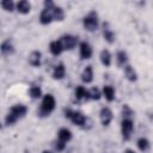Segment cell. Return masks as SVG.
<instances>
[{
  "label": "cell",
  "mask_w": 153,
  "mask_h": 153,
  "mask_svg": "<svg viewBox=\"0 0 153 153\" xmlns=\"http://www.w3.org/2000/svg\"><path fill=\"white\" fill-rule=\"evenodd\" d=\"M26 111H27V109H26V106L23 105V104L13 105V106L10 109V111H8V114H7L6 118H5V123H6L7 126H11V124L16 123L19 118H22V117L26 114Z\"/></svg>",
  "instance_id": "obj_1"
},
{
  "label": "cell",
  "mask_w": 153,
  "mask_h": 153,
  "mask_svg": "<svg viewBox=\"0 0 153 153\" xmlns=\"http://www.w3.org/2000/svg\"><path fill=\"white\" fill-rule=\"evenodd\" d=\"M55 105H56V102H55L54 96L53 94H45L43 97V100H42V104L39 108V115L42 117L49 116L54 111Z\"/></svg>",
  "instance_id": "obj_2"
},
{
  "label": "cell",
  "mask_w": 153,
  "mask_h": 153,
  "mask_svg": "<svg viewBox=\"0 0 153 153\" xmlns=\"http://www.w3.org/2000/svg\"><path fill=\"white\" fill-rule=\"evenodd\" d=\"M54 6H55V4L53 1H50V0L44 1V8H43V11L41 12V16H39L41 24L47 25V24H50L54 20V17H53V8H54Z\"/></svg>",
  "instance_id": "obj_3"
},
{
  "label": "cell",
  "mask_w": 153,
  "mask_h": 153,
  "mask_svg": "<svg viewBox=\"0 0 153 153\" xmlns=\"http://www.w3.org/2000/svg\"><path fill=\"white\" fill-rule=\"evenodd\" d=\"M82 24H84V27L87 31L97 30V27H98V14H97V12L91 11L87 16H85L84 20H82Z\"/></svg>",
  "instance_id": "obj_4"
},
{
  "label": "cell",
  "mask_w": 153,
  "mask_h": 153,
  "mask_svg": "<svg viewBox=\"0 0 153 153\" xmlns=\"http://www.w3.org/2000/svg\"><path fill=\"white\" fill-rule=\"evenodd\" d=\"M65 116L68 117L75 126L82 127L86 123V117L82 112L80 111H73L71 109H65Z\"/></svg>",
  "instance_id": "obj_5"
},
{
  "label": "cell",
  "mask_w": 153,
  "mask_h": 153,
  "mask_svg": "<svg viewBox=\"0 0 153 153\" xmlns=\"http://www.w3.org/2000/svg\"><path fill=\"white\" fill-rule=\"evenodd\" d=\"M134 129V123L130 118H123L121 122V133L124 140H129Z\"/></svg>",
  "instance_id": "obj_6"
},
{
  "label": "cell",
  "mask_w": 153,
  "mask_h": 153,
  "mask_svg": "<svg viewBox=\"0 0 153 153\" xmlns=\"http://www.w3.org/2000/svg\"><path fill=\"white\" fill-rule=\"evenodd\" d=\"M60 42L63 47V50L65 49H68V50H72L76 43H78V38L75 36H72V35H65L60 38Z\"/></svg>",
  "instance_id": "obj_7"
},
{
  "label": "cell",
  "mask_w": 153,
  "mask_h": 153,
  "mask_svg": "<svg viewBox=\"0 0 153 153\" xmlns=\"http://www.w3.org/2000/svg\"><path fill=\"white\" fill-rule=\"evenodd\" d=\"M99 116H100V121L103 126H109L110 122L112 121V111L108 106H104L100 109Z\"/></svg>",
  "instance_id": "obj_8"
},
{
  "label": "cell",
  "mask_w": 153,
  "mask_h": 153,
  "mask_svg": "<svg viewBox=\"0 0 153 153\" xmlns=\"http://www.w3.org/2000/svg\"><path fill=\"white\" fill-rule=\"evenodd\" d=\"M74 96H75L76 102H85V100L90 99V93H88V91L84 86H78L75 88Z\"/></svg>",
  "instance_id": "obj_9"
},
{
  "label": "cell",
  "mask_w": 153,
  "mask_h": 153,
  "mask_svg": "<svg viewBox=\"0 0 153 153\" xmlns=\"http://www.w3.org/2000/svg\"><path fill=\"white\" fill-rule=\"evenodd\" d=\"M92 56V47L87 42H81L80 43V57L82 60L90 59Z\"/></svg>",
  "instance_id": "obj_10"
},
{
  "label": "cell",
  "mask_w": 153,
  "mask_h": 153,
  "mask_svg": "<svg viewBox=\"0 0 153 153\" xmlns=\"http://www.w3.org/2000/svg\"><path fill=\"white\" fill-rule=\"evenodd\" d=\"M103 36H104V38H105L106 42H109V43H114L115 42V33L110 29V26H109L108 23H104L103 24Z\"/></svg>",
  "instance_id": "obj_11"
},
{
  "label": "cell",
  "mask_w": 153,
  "mask_h": 153,
  "mask_svg": "<svg viewBox=\"0 0 153 153\" xmlns=\"http://www.w3.org/2000/svg\"><path fill=\"white\" fill-rule=\"evenodd\" d=\"M49 50H50V53H51L54 56L60 55V54L63 51V47H62L60 39H59V41H53V42H50V44H49Z\"/></svg>",
  "instance_id": "obj_12"
},
{
  "label": "cell",
  "mask_w": 153,
  "mask_h": 153,
  "mask_svg": "<svg viewBox=\"0 0 153 153\" xmlns=\"http://www.w3.org/2000/svg\"><path fill=\"white\" fill-rule=\"evenodd\" d=\"M41 57H42V54L39 51L35 50L29 55V63L33 67H38L41 65Z\"/></svg>",
  "instance_id": "obj_13"
},
{
  "label": "cell",
  "mask_w": 153,
  "mask_h": 153,
  "mask_svg": "<svg viewBox=\"0 0 153 153\" xmlns=\"http://www.w3.org/2000/svg\"><path fill=\"white\" fill-rule=\"evenodd\" d=\"M66 74V68H65V65L63 63H59L55 66L54 68V72H53V78L56 79V80H60L65 76Z\"/></svg>",
  "instance_id": "obj_14"
},
{
  "label": "cell",
  "mask_w": 153,
  "mask_h": 153,
  "mask_svg": "<svg viewBox=\"0 0 153 153\" xmlns=\"http://www.w3.org/2000/svg\"><path fill=\"white\" fill-rule=\"evenodd\" d=\"M57 136H59V141L67 143V142L72 139V133H71V130L67 129V128H61V129L59 130V133H57Z\"/></svg>",
  "instance_id": "obj_15"
},
{
  "label": "cell",
  "mask_w": 153,
  "mask_h": 153,
  "mask_svg": "<svg viewBox=\"0 0 153 153\" xmlns=\"http://www.w3.org/2000/svg\"><path fill=\"white\" fill-rule=\"evenodd\" d=\"M81 80L85 84H90L93 80V69H92V66H87L84 69V72L81 74Z\"/></svg>",
  "instance_id": "obj_16"
},
{
  "label": "cell",
  "mask_w": 153,
  "mask_h": 153,
  "mask_svg": "<svg viewBox=\"0 0 153 153\" xmlns=\"http://www.w3.org/2000/svg\"><path fill=\"white\" fill-rule=\"evenodd\" d=\"M31 10V5L29 1L26 0H20L19 2H17V11L19 13H23V14H26L29 13Z\"/></svg>",
  "instance_id": "obj_17"
},
{
  "label": "cell",
  "mask_w": 153,
  "mask_h": 153,
  "mask_svg": "<svg viewBox=\"0 0 153 153\" xmlns=\"http://www.w3.org/2000/svg\"><path fill=\"white\" fill-rule=\"evenodd\" d=\"M124 75L129 81H136V79H137V74L130 65L124 66Z\"/></svg>",
  "instance_id": "obj_18"
},
{
  "label": "cell",
  "mask_w": 153,
  "mask_h": 153,
  "mask_svg": "<svg viewBox=\"0 0 153 153\" xmlns=\"http://www.w3.org/2000/svg\"><path fill=\"white\" fill-rule=\"evenodd\" d=\"M103 96L105 97V99L108 102H112L115 99V90L112 86L110 85H105L103 87Z\"/></svg>",
  "instance_id": "obj_19"
},
{
  "label": "cell",
  "mask_w": 153,
  "mask_h": 153,
  "mask_svg": "<svg viewBox=\"0 0 153 153\" xmlns=\"http://www.w3.org/2000/svg\"><path fill=\"white\" fill-rule=\"evenodd\" d=\"M0 50H1V53H2L4 55H10V54H12V53L14 51V48H13L12 42H11L10 39L2 42V44H1V47H0Z\"/></svg>",
  "instance_id": "obj_20"
},
{
  "label": "cell",
  "mask_w": 153,
  "mask_h": 153,
  "mask_svg": "<svg viewBox=\"0 0 153 153\" xmlns=\"http://www.w3.org/2000/svg\"><path fill=\"white\" fill-rule=\"evenodd\" d=\"M100 61L105 67H109L111 65V54L108 49H104L100 51Z\"/></svg>",
  "instance_id": "obj_21"
},
{
  "label": "cell",
  "mask_w": 153,
  "mask_h": 153,
  "mask_svg": "<svg viewBox=\"0 0 153 153\" xmlns=\"http://www.w3.org/2000/svg\"><path fill=\"white\" fill-rule=\"evenodd\" d=\"M53 17H54V20H59V22L63 20V18H65L63 10L61 7H59V6H54V8H53Z\"/></svg>",
  "instance_id": "obj_22"
},
{
  "label": "cell",
  "mask_w": 153,
  "mask_h": 153,
  "mask_svg": "<svg viewBox=\"0 0 153 153\" xmlns=\"http://www.w3.org/2000/svg\"><path fill=\"white\" fill-rule=\"evenodd\" d=\"M149 146H151V143H149V141H148L146 137H140V139L137 140V147H139L140 151L147 152V151L149 149Z\"/></svg>",
  "instance_id": "obj_23"
},
{
  "label": "cell",
  "mask_w": 153,
  "mask_h": 153,
  "mask_svg": "<svg viewBox=\"0 0 153 153\" xmlns=\"http://www.w3.org/2000/svg\"><path fill=\"white\" fill-rule=\"evenodd\" d=\"M127 61H128L127 53L123 51V50H120L117 53V63H118V66H126L127 65Z\"/></svg>",
  "instance_id": "obj_24"
},
{
  "label": "cell",
  "mask_w": 153,
  "mask_h": 153,
  "mask_svg": "<svg viewBox=\"0 0 153 153\" xmlns=\"http://www.w3.org/2000/svg\"><path fill=\"white\" fill-rule=\"evenodd\" d=\"M29 93H30L31 98L37 99V98H39V97L42 96V90L39 88V86H31Z\"/></svg>",
  "instance_id": "obj_25"
},
{
  "label": "cell",
  "mask_w": 153,
  "mask_h": 153,
  "mask_svg": "<svg viewBox=\"0 0 153 153\" xmlns=\"http://www.w3.org/2000/svg\"><path fill=\"white\" fill-rule=\"evenodd\" d=\"M88 93H90V99H93V100L100 99L102 93H100V91H99L97 87H92V88L88 91Z\"/></svg>",
  "instance_id": "obj_26"
},
{
  "label": "cell",
  "mask_w": 153,
  "mask_h": 153,
  "mask_svg": "<svg viewBox=\"0 0 153 153\" xmlns=\"http://www.w3.org/2000/svg\"><path fill=\"white\" fill-rule=\"evenodd\" d=\"M1 6H2L4 10L10 11V12L14 10V2L12 0H4V1H1Z\"/></svg>",
  "instance_id": "obj_27"
},
{
  "label": "cell",
  "mask_w": 153,
  "mask_h": 153,
  "mask_svg": "<svg viewBox=\"0 0 153 153\" xmlns=\"http://www.w3.org/2000/svg\"><path fill=\"white\" fill-rule=\"evenodd\" d=\"M131 115H133V110L127 104L123 105V116H124V118H129Z\"/></svg>",
  "instance_id": "obj_28"
},
{
  "label": "cell",
  "mask_w": 153,
  "mask_h": 153,
  "mask_svg": "<svg viewBox=\"0 0 153 153\" xmlns=\"http://www.w3.org/2000/svg\"><path fill=\"white\" fill-rule=\"evenodd\" d=\"M55 147H56V149L57 151H63L65 149V147H66V143L65 142H61V141H56V145H55Z\"/></svg>",
  "instance_id": "obj_29"
},
{
  "label": "cell",
  "mask_w": 153,
  "mask_h": 153,
  "mask_svg": "<svg viewBox=\"0 0 153 153\" xmlns=\"http://www.w3.org/2000/svg\"><path fill=\"white\" fill-rule=\"evenodd\" d=\"M124 153H135V152H134L133 149H129V148H128V149H126V151H124Z\"/></svg>",
  "instance_id": "obj_30"
},
{
  "label": "cell",
  "mask_w": 153,
  "mask_h": 153,
  "mask_svg": "<svg viewBox=\"0 0 153 153\" xmlns=\"http://www.w3.org/2000/svg\"><path fill=\"white\" fill-rule=\"evenodd\" d=\"M42 153H53V152H50V151H43Z\"/></svg>",
  "instance_id": "obj_31"
}]
</instances>
